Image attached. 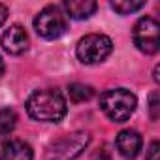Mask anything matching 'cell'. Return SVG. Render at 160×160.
<instances>
[{
	"label": "cell",
	"mask_w": 160,
	"mask_h": 160,
	"mask_svg": "<svg viewBox=\"0 0 160 160\" xmlns=\"http://www.w3.org/2000/svg\"><path fill=\"white\" fill-rule=\"evenodd\" d=\"M15 124H17V115L12 108L0 109V136H6V134L13 132Z\"/></svg>",
	"instance_id": "obj_12"
},
{
	"label": "cell",
	"mask_w": 160,
	"mask_h": 160,
	"mask_svg": "<svg viewBox=\"0 0 160 160\" xmlns=\"http://www.w3.org/2000/svg\"><path fill=\"white\" fill-rule=\"evenodd\" d=\"M136 106L138 98L128 89H109L100 96V108L113 122H126Z\"/></svg>",
	"instance_id": "obj_2"
},
{
	"label": "cell",
	"mask_w": 160,
	"mask_h": 160,
	"mask_svg": "<svg viewBox=\"0 0 160 160\" xmlns=\"http://www.w3.org/2000/svg\"><path fill=\"white\" fill-rule=\"evenodd\" d=\"M0 160H34V151L23 139H10L0 145Z\"/></svg>",
	"instance_id": "obj_8"
},
{
	"label": "cell",
	"mask_w": 160,
	"mask_h": 160,
	"mask_svg": "<svg viewBox=\"0 0 160 160\" xmlns=\"http://www.w3.org/2000/svg\"><path fill=\"white\" fill-rule=\"evenodd\" d=\"M0 45L10 55H21L28 49V34L21 25H12L0 38Z\"/></svg>",
	"instance_id": "obj_7"
},
{
	"label": "cell",
	"mask_w": 160,
	"mask_h": 160,
	"mask_svg": "<svg viewBox=\"0 0 160 160\" xmlns=\"http://www.w3.org/2000/svg\"><path fill=\"white\" fill-rule=\"evenodd\" d=\"M68 94H70V100L73 104H81V102L91 100L92 94H94V91H92V87L83 85V83H72L68 87Z\"/></svg>",
	"instance_id": "obj_11"
},
{
	"label": "cell",
	"mask_w": 160,
	"mask_h": 160,
	"mask_svg": "<svg viewBox=\"0 0 160 160\" xmlns=\"http://www.w3.org/2000/svg\"><path fill=\"white\" fill-rule=\"evenodd\" d=\"M134 43L145 55H154L160 49V25L152 17H141L134 27Z\"/></svg>",
	"instance_id": "obj_6"
},
{
	"label": "cell",
	"mask_w": 160,
	"mask_h": 160,
	"mask_svg": "<svg viewBox=\"0 0 160 160\" xmlns=\"http://www.w3.org/2000/svg\"><path fill=\"white\" fill-rule=\"evenodd\" d=\"M113 51V42L106 34H87L77 42L75 53L83 64H98L106 60Z\"/></svg>",
	"instance_id": "obj_5"
},
{
	"label": "cell",
	"mask_w": 160,
	"mask_h": 160,
	"mask_svg": "<svg viewBox=\"0 0 160 160\" xmlns=\"http://www.w3.org/2000/svg\"><path fill=\"white\" fill-rule=\"evenodd\" d=\"M154 81H156V83H158V66H156V68H154Z\"/></svg>",
	"instance_id": "obj_18"
},
{
	"label": "cell",
	"mask_w": 160,
	"mask_h": 160,
	"mask_svg": "<svg viewBox=\"0 0 160 160\" xmlns=\"http://www.w3.org/2000/svg\"><path fill=\"white\" fill-rule=\"evenodd\" d=\"M91 143V136L87 132H72L47 147L45 160H75Z\"/></svg>",
	"instance_id": "obj_3"
},
{
	"label": "cell",
	"mask_w": 160,
	"mask_h": 160,
	"mask_svg": "<svg viewBox=\"0 0 160 160\" xmlns=\"http://www.w3.org/2000/svg\"><path fill=\"white\" fill-rule=\"evenodd\" d=\"M68 111L64 96L55 89L36 91L27 100V113L42 122H58Z\"/></svg>",
	"instance_id": "obj_1"
},
{
	"label": "cell",
	"mask_w": 160,
	"mask_h": 160,
	"mask_svg": "<svg viewBox=\"0 0 160 160\" xmlns=\"http://www.w3.org/2000/svg\"><path fill=\"white\" fill-rule=\"evenodd\" d=\"M149 113H151V119L156 121L158 115H160V100H158V91H152L149 94Z\"/></svg>",
	"instance_id": "obj_14"
},
{
	"label": "cell",
	"mask_w": 160,
	"mask_h": 160,
	"mask_svg": "<svg viewBox=\"0 0 160 160\" xmlns=\"http://www.w3.org/2000/svg\"><path fill=\"white\" fill-rule=\"evenodd\" d=\"M147 160H160V143L152 141L147 151Z\"/></svg>",
	"instance_id": "obj_15"
},
{
	"label": "cell",
	"mask_w": 160,
	"mask_h": 160,
	"mask_svg": "<svg viewBox=\"0 0 160 160\" xmlns=\"http://www.w3.org/2000/svg\"><path fill=\"white\" fill-rule=\"evenodd\" d=\"M4 73V62H2V57H0V75Z\"/></svg>",
	"instance_id": "obj_17"
},
{
	"label": "cell",
	"mask_w": 160,
	"mask_h": 160,
	"mask_svg": "<svg viewBox=\"0 0 160 160\" xmlns=\"http://www.w3.org/2000/svg\"><path fill=\"white\" fill-rule=\"evenodd\" d=\"M6 19H8V6L0 4V27L6 23Z\"/></svg>",
	"instance_id": "obj_16"
},
{
	"label": "cell",
	"mask_w": 160,
	"mask_h": 160,
	"mask_svg": "<svg viewBox=\"0 0 160 160\" xmlns=\"http://www.w3.org/2000/svg\"><path fill=\"white\" fill-rule=\"evenodd\" d=\"M115 145H117V151L124 158H136L141 151L143 139L136 130H122V132H119V136L115 139Z\"/></svg>",
	"instance_id": "obj_9"
},
{
	"label": "cell",
	"mask_w": 160,
	"mask_h": 160,
	"mask_svg": "<svg viewBox=\"0 0 160 160\" xmlns=\"http://www.w3.org/2000/svg\"><path fill=\"white\" fill-rule=\"evenodd\" d=\"M96 8H98V4L94 0H66L64 2L66 15H70L72 19H77V21L89 19L96 12Z\"/></svg>",
	"instance_id": "obj_10"
},
{
	"label": "cell",
	"mask_w": 160,
	"mask_h": 160,
	"mask_svg": "<svg viewBox=\"0 0 160 160\" xmlns=\"http://www.w3.org/2000/svg\"><path fill=\"white\" fill-rule=\"evenodd\" d=\"M143 6H145V0H117V2H111V8L121 15L134 13V12L141 10Z\"/></svg>",
	"instance_id": "obj_13"
},
{
	"label": "cell",
	"mask_w": 160,
	"mask_h": 160,
	"mask_svg": "<svg viewBox=\"0 0 160 160\" xmlns=\"http://www.w3.org/2000/svg\"><path fill=\"white\" fill-rule=\"evenodd\" d=\"M36 32L45 40H57L68 30V15L60 6H45L34 19Z\"/></svg>",
	"instance_id": "obj_4"
}]
</instances>
